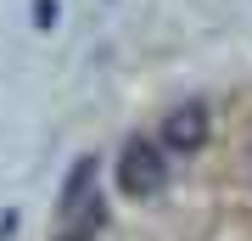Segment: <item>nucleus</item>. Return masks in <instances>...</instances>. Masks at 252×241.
Instances as JSON below:
<instances>
[{
  "label": "nucleus",
  "mask_w": 252,
  "mask_h": 241,
  "mask_svg": "<svg viewBox=\"0 0 252 241\" xmlns=\"http://www.w3.org/2000/svg\"><path fill=\"white\" fill-rule=\"evenodd\" d=\"M168 185V157L152 135H129L124 152H118V191L135 202H152L157 191Z\"/></svg>",
  "instance_id": "nucleus-1"
},
{
  "label": "nucleus",
  "mask_w": 252,
  "mask_h": 241,
  "mask_svg": "<svg viewBox=\"0 0 252 241\" xmlns=\"http://www.w3.org/2000/svg\"><path fill=\"white\" fill-rule=\"evenodd\" d=\"M152 140L162 146V157H196L207 146V107L202 101H185V107H174L168 118H162V129L152 135Z\"/></svg>",
  "instance_id": "nucleus-2"
},
{
  "label": "nucleus",
  "mask_w": 252,
  "mask_h": 241,
  "mask_svg": "<svg viewBox=\"0 0 252 241\" xmlns=\"http://www.w3.org/2000/svg\"><path fill=\"white\" fill-rule=\"evenodd\" d=\"M34 17H39V28H51L56 23V0H34Z\"/></svg>",
  "instance_id": "nucleus-3"
}]
</instances>
